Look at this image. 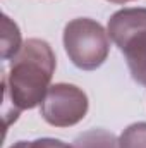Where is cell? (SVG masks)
Segmentation results:
<instances>
[{
	"mask_svg": "<svg viewBox=\"0 0 146 148\" xmlns=\"http://www.w3.org/2000/svg\"><path fill=\"white\" fill-rule=\"evenodd\" d=\"M57 67L55 53L48 41L29 38L10 59L9 74L3 77L5 102L16 112L31 110L41 105Z\"/></svg>",
	"mask_w": 146,
	"mask_h": 148,
	"instance_id": "6da1fadb",
	"label": "cell"
},
{
	"mask_svg": "<svg viewBox=\"0 0 146 148\" xmlns=\"http://www.w3.org/2000/svg\"><path fill=\"white\" fill-rule=\"evenodd\" d=\"M107 33L126 55L132 79L146 86V7H127L113 12Z\"/></svg>",
	"mask_w": 146,
	"mask_h": 148,
	"instance_id": "7a4b0ae2",
	"label": "cell"
},
{
	"mask_svg": "<svg viewBox=\"0 0 146 148\" xmlns=\"http://www.w3.org/2000/svg\"><path fill=\"white\" fill-rule=\"evenodd\" d=\"M64 48L77 69L95 71L107 60L110 38L105 28L89 17H77L64 28Z\"/></svg>",
	"mask_w": 146,
	"mask_h": 148,
	"instance_id": "3957f363",
	"label": "cell"
},
{
	"mask_svg": "<svg viewBox=\"0 0 146 148\" xmlns=\"http://www.w3.org/2000/svg\"><path fill=\"white\" fill-rule=\"evenodd\" d=\"M86 93L69 83H55L48 88L41 102V117L53 127H71L81 122L88 114Z\"/></svg>",
	"mask_w": 146,
	"mask_h": 148,
	"instance_id": "277c9868",
	"label": "cell"
},
{
	"mask_svg": "<svg viewBox=\"0 0 146 148\" xmlns=\"http://www.w3.org/2000/svg\"><path fill=\"white\" fill-rule=\"evenodd\" d=\"M23 48V38L19 26L9 17H2V60H10Z\"/></svg>",
	"mask_w": 146,
	"mask_h": 148,
	"instance_id": "5b68a950",
	"label": "cell"
},
{
	"mask_svg": "<svg viewBox=\"0 0 146 148\" xmlns=\"http://www.w3.org/2000/svg\"><path fill=\"white\" fill-rule=\"evenodd\" d=\"M74 148H120L119 140L105 129H91L74 140Z\"/></svg>",
	"mask_w": 146,
	"mask_h": 148,
	"instance_id": "8992f818",
	"label": "cell"
},
{
	"mask_svg": "<svg viewBox=\"0 0 146 148\" xmlns=\"http://www.w3.org/2000/svg\"><path fill=\"white\" fill-rule=\"evenodd\" d=\"M120 148H146V122H134L127 126L119 136Z\"/></svg>",
	"mask_w": 146,
	"mask_h": 148,
	"instance_id": "52a82bcc",
	"label": "cell"
},
{
	"mask_svg": "<svg viewBox=\"0 0 146 148\" xmlns=\"http://www.w3.org/2000/svg\"><path fill=\"white\" fill-rule=\"evenodd\" d=\"M33 148H74L69 143H64L62 140L55 138H38L33 141Z\"/></svg>",
	"mask_w": 146,
	"mask_h": 148,
	"instance_id": "ba28073f",
	"label": "cell"
},
{
	"mask_svg": "<svg viewBox=\"0 0 146 148\" xmlns=\"http://www.w3.org/2000/svg\"><path fill=\"white\" fill-rule=\"evenodd\" d=\"M9 148H33V141H17Z\"/></svg>",
	"mask_w": 146,
	"mask_h": 148,
	"instance_id": "9c48e42d",
	"label": "cell"
},
{
	"mask_svg": "<svg viewBox=\"0 0 146 148\" xmlns=\"http://www.w3.org/2000/svg\"><path fill=\"white\" fill-rule=\"evenodd\" d=\"M112 3H127V2H132V0H108Z\"/></svg>",
	"mask_w": 146,
	"mask_h": 148,
	"instance_id": "30bf717a",
	"label": "cell"
}]
</instances>
